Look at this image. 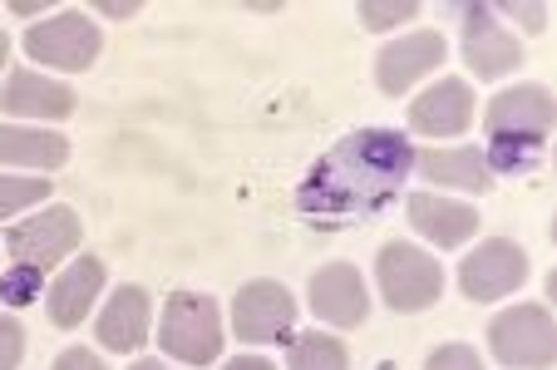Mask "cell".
<instances>
[{
	"instance_id": "cell-1",
	"label": "cell",
	"mask_w": 557,
	"mask_h": 370,
	"mask_svg": "<svg viewBox=\"0 0 557 370\" xmlns=\"http://www.w3.org/2000/svg\"><path fill=\"white\" fill-rule=\"evenodd\" d=\"M414 173V144L395 128H360L346 134L331 153L311 163L296 188V208L306 222L346 227V222L380 218L400 198L405 178Z\"/></svg>"
},
{
	"instance_id": "cell-2",
	"label": "cell",
	"mask_w": 557,
	"mask_h": 370,
	"mask_svg": "<svg viewBox=\"0 0 557 370\" xmlns=\"http://www.w3.org/2000/svg\"><path fill=\"white\" fill-rule=\"evenodd\" d=\"M484 124H488V148H484L488 173H533L547 153V134L557 124L553 89L547 85L504 89V95L488 99Z\"/></svg>"
},
{
	"instance_id": "cell-3",
	"label": "cell",
	"mask_w": 557,
	"mask_h": 370,
	"mask_svg": "<svg viewBox=\"0 0 557 370\" xmlns=\"http://www.w3.org/2000/svg\"><path fill=\"white\" fill-rule=\"evenodd\" d=\"M222 311L212 296L202 292H173L169 307H163V331H158V341H163V350H169L173 360H183V366H208V360L222 356Z\"/></svg>"
},
{
	"instance_id": "cell-4",
	"label": "cell",
	"mask_w": 557,
	"mask_h": 370,
	"mask_svg": "<svg viewBox=\"0 0 557 370\" xmlns=\"http://www.w3.org/2000/svg\"><path fill=\"white\" fill-rule=\"evenodd\" d=\"M375 282L389 311H424L444 292V267L410 243H385L375 257Z\"/></svg>"
},
{
	"instance_id": "cell-5",
	"label": "cell",
	"mask_w": 557,
	"mask_h": 370,
	"mask_svg": "<svg viewBox=\"0 0 557 370\" xmlns=\"http://www.w3.org/2000/svg\"><path fill=\"white\" fill-rule=\"evenodd\" d=\"M488 350H494L508 370H547L557 360V326H553V317H547V307L523 301V307H508L504 317H494V326H488Z\"/></svg>"
},
{
	"instance_id": "cell-6",
	"label": "cell",
	"mask_w": 557,
	"mask_h": 370,
	"mask_svg": "<svg viewBox=\"0 0 557 370\" xmlns=\"http://www.w3.org/2000/svg\"><path fill=\"white\" fill-rule=\"evenodd\" d=\"M79 243H85V222H79L74 208H64V202L15 222L11 233H5V252H11L15 262L40 267V272H50V267H60L70 252H79Z\"/></svg>"
},
{
	"instance_id": "cell-7",
	"label": "cell",
	"mask_w": 557,
	"mask_h": 370,
	"mask_svg": "<svg viewBox=\"0 0 557 370\" xmlns=\"http://www.w3.org/2000/svg\"><path fill=\"white\" fill-rule=\"evenodd\" d=\"M99 25L79 11H60L45 25H30L25 30V54L50 70H89L99 60Z\"/></svg>"
},
{
	"instance_id": "cell-8",
	"label": "cell",
	"mask_w": 557,
	"mask_h": 370,
	"mask_svg": "<svg viewBox=\"0 0 557 370\" xmlns=\"http://www.w3.org/2000/svg\"><path fill=\"white\" fill-rule=\"evenodd\" d=\"M292 321H296V301L282 282H247L232 301V331L237 341L247 346H267V341H282L292 336Z\"/></svg>"
},
{
	"instance_id": "cell-9",
	"label": "cell",
	"mask_w": 557,
	"mask_h": 370,
	"mask_svg": "<svg viewBox=\"0 0 557 370\" xmlns=\"http://www.w3.org/2000/svg\"><path fill=\"white\" fill-rule=\"evenodd\" d=\"M528 276V252L508 237H488L479 243L459 267V286L469 301H498V296L518 292Z\"/></svg>"
},
{
	"instance_id": "cell-10",
	"label": "cell",
	"mask_w": 557,
	"mask_h": 370,
	"mask_svg": "<svg viewBox=\"0 0 557 370\" xmlns=\"http://www.w3.org/2000/svg\"><path fill=\"white\" fill-rule=\"evenodd\" d=\"M463 64H469L479 79H504L508 70L523 64L518 40L494 21L488 5H463Z\"/></svg>"
},
{
	"instance_id": "cell-11",
	"label": "cell",
	"mask_w": 557,
	"mask_h": 370,
	"mask_svg": "<svg viewBox=\"0 0 557 370\" xmlns=\"http://www.w3.org/2000/svg\"><path fill=\"white\" fill-rule=\"evenodd\" d=\"M440 64H444V35L414 30L375 54V85L385 89V95H405L414 79H424V74L440 70Z\"/></svg>"
},
{
	"instance_id": "cell-12",
	"label": "cell",
	"mask_w": 557,
	"mask_h": 370,
	"mask_svg": "<svg viewBox=\"0 0 557 370\" xmlns=\"http://www.w3.org/2000/svg\"><path fill=\"white\" fill-rule=\"evenodd\" d=\"M0 109L15 119L60 124V119H70L74 109H79V99H74V89L60 85V79H45V74H35V70H11L5 74V89H0Z\"/></svg>"
},
{
	"instance_id": "cell-13",
	"label": "cell",
	"mask_w": 557,
	"mask_h": 370,
	"mask_svg": "<svg viewBox=\"0 0 557 370\" xmlns=\"http://www.w3.org/2000/svg\"><path fill=\"white\" fill-rule=\"evenodd\" d=\"M311 311L326 326H360L370 311V292L350 262H331L311 276Z\"/></svg>"
},
{
	"instance_id": "cell-14",
	"label": "cell",
	"mask_w": 557,
	"mask_h": 370,
	"mask_svg": "<svg viewBox=\"0 0 557 370\" xmlns=\"http://www.w3.org/2000/svg\"><path fill=\"white\" fill-rule=\"evenodd\" d=\"M469 124H473V89L463 79H440L424 95H414V104H410L414 134L449 138V134H463Z\"/></svg>"
},
{
	"instance_id": "cell-15",
	"label": "cell",
	"mask_w": 557,
	"mask_h": 370,
	"mask_svg": "<svg viewBox=\"0 0 557 370\" xmlns=\"http://www.w3.org/2000/svg\"><path fill=\"white\" fill-rule=\"evenodd\" d=\"M405 218H410V227L424 237V243L434 247H463L473 233H479V212L463 208V202H449V198H434V193H410V202H405Z\"/></svg>"
},
{
	"instance_id": "cell-16",
	"label": "cell",
	"mask_w": 557,
	"mask_h": 370,
	"mask_svg": "<svg viewBox=\"0 0 557 370\" xmlns=\"http://www.w3.org/2000/svg\"><path fill=\"white\" fill-rule=\"evenodd\" d=\"M99 292H104V262L99 257H74L70 267H64L60 276H54L50 286V321L60 331L79 326V321L89 317V307L99 301Z\"/></svg>"
},
{
	"instance_id": "cell-17",
	"label": "cell",
	"mask_w": 557,
	"mask_h": 370,
	"mask_svg": "<svg viewBox=\"0 0 557 370\" xmlns=\"http://www.w3.org/2000/svg\"><path fill=\"white\" fill-rule=\"evenodd\" d=\"M414 173L430 178L434 188H463V193L494 188V173H488L479 148H414Z\"/></svg>"
},
{
	"instance_id": "cell-18",
	"label": "cell",
	"mask_w": 557,
	"mask_h": 370,
	"mask_svg": "<svg viewBox=\"0 0 557 370\" xmlns=\"http://www.w3.org/2000/svg\"><path fill=\"white\" fill-rule=\"evenodd\" d=\"M148 321H153V301H148L144 286H119L109 296V307L99 311V346L138 350L148 341Z\"/></svg>"
},
{
	"instance_id": "cell-19",
	"label": "cell",
	"mask_w": 557,
	"mask_h": 370,
	"mask_svg": "<svg viewBox=\"0 0 557 370\" xmlns=\"http://www.w3.org/2000/svg\"><path fill=\"white\" fill-rule=\"evenodd\" d=\"M64 159H70V144H64V134L0 124V163H5V169H60Z\"/></svg>"
},
{
	"instance_id": "cell-20",
	"label": "cell",
	"mask_w": 557,
	"mask_h": 370,
	"mask_svg": "<svg viewBox=\"0 0 557 370\" xmlns=\"http://www.w3.org/2000/svg\"><path fill=\"white\" fill-rule=\"evenodd\" d=\"M286 370H350V356H346V346H341L336 336L311 331V336L292 341V366Z\"/></svg>"
},
{
	"instance_id": "cell-21",
	"label": "cell",
	"mask_w": 557,
	"mask_h": 370,
	"mask_svg": "<svg viewBox=\"0 0 557 370\" xmlns=\"http://www.w3.org/2000/svg\"><path fill=\"white\" fill-rule=\"evenodd\" d=\"M45 292V272L30 262H15L11 272H5V282H0V301L5 307H35Z\"/></svg>"
},
{
	"instance_id": "cell-22",
	"label": "cell",
	"mask_w": 557,
	"mask_h": 370,
	"mask_svg": "<svg viewBox=\"0 0 557 370\" xmlns=\"http://www.w3.org/2000/svg\"><path fill=\"white\" fill-rule=\"evenodd\" d=\"M356 15H360V25H366V30H395V25L414 21V15H420V5H414V0H360Z\"/></svg>"
},
{
	"instance_id": "cell-23",
	"label": "cell",
	"mask_w": 557,
	"mask_h": 370,
	"mask_svg": "<svg viewBox=\"0 0 557 370\" xmlns=\"http://www.w3.org/2000/svg\"><path fill=\"white\" fill-rule=\"evenodd\" d=\"M50 198V178H15V173H0V218L5 212L35 208V202Z\"/></svg>"
},
{
	"instance_id": "cell-24",
	"label": "cell",
	"mask_w": 557,
	"mask_h": 370,
	"mask_svg": "<svg viewBox=\"0 0 557 370\" xmlns=\"http://www.w3.org/2000/svg\"><path fill=\"white\" fill-rule=\"evenodd\" d=\"M424 370H484V360H479V350L473 346H440L430 350V360H424Z\"/></svg>"
},
{
	"instance_id": "cell-25",
	"label": "cell",
	"mask_w": 557,
	"mask_h": 370,
	"mask_svg": "<svg viewBox=\"0 0 557 370\" xmlns=\"http://www.w3.org/2000/svg\"><path fill=\"white\" fill-rule=\"evenodd\" d=\"M25 356V326L11 317H0V370H15Z\"/></svg>"
},
{
	"instance_id": "cell-26",
	"label": "cell",
	"mask_w": 557,
	"mask_h": 370,
	"mask_svg": "<svg viewBox=\"0 0 557 370\" xmlns=\"http://www.w3.org/2000/svg\"><path fill=\"white\" fill-rule=\"evenodd\" d=\"M54 370H104V360L95 356V350H85V346H74V350H64L60 360H54Z\"/></svg>"
},
{
	"instance_id": "cell-27",
	"label": "cell",
	"mask_w": 557,
	"mask_h": 370,
	"mask_svg": "<svg viewBox=\"0 0 557 370\" xmlns=\"http://www.w3.org/2000/svg\"><path fill=\"white\" fill-rule=\"evenodd\" d=\"M513 21H523V30H533V35H543L547 30V5H504Z\"/></svg>"
},
{
	"instance_id": "cell-28",
	"label": "cell",
	"mask_w": 557,
	"mask_h": 370,
	"mask_svg": "<svg viewBox=\"0 0 557 370\" xmlns=\"http://www.w3.org/2000/svg\"><path fill=\"white\" fill-rule=\"evenodd\" d=\"M227 370H276V366L262 356H237V360H227Z\"/></svg>"
},
{
	"instance_id": "cell-29",
	"label": "cell",
	"mask_w": 557,
	"mask_h": 370,
	"mask_svg": "<svg viewBox=\"0 0 557 370\" xmlns=\"http://www.w3.org/2000/svg\"><path fill=\"white\" fill-rule=\"evenodd\" d=\"M104 15H119V21H128V15H138V5H99Z\"/></svg>"
},
{
	"instance_id": "cell-30",
	"label": "cell",
	"mask_w": 557,
	"mask_h": 370,
	"mask_svg": "<svg viewBox=\"0 0 557 370\" xmlns=\"http://www.w3.org/2000/svg\"><path fill=\"white\" fill-rule=\"evenodd\" d=\"M5 54H11V40H5V30H0V70H5Z\"/></svg>"
},
{
	"instance_id": "cell-31",
	"label": "cell",
	"mask_w": 557,
	"mask_h": 370,
	"mask_svg": "<svg viewBox=\"0 0 557 370\" xmlns=\"http://www.w3.org/2000/svg\"><path fill=\"white\" fill-rule=\"evenodd\" d=\"M134 370H163V360H138Z\"/></svg>"
}]
</instances>
